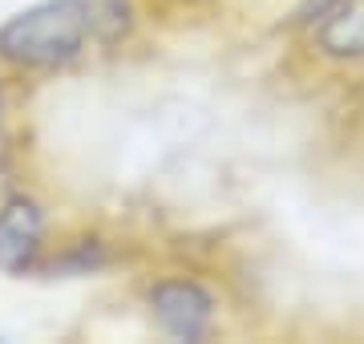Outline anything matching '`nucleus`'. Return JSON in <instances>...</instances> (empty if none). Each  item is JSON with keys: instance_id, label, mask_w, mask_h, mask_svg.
<instances>
[{"instance_id": "obj_1", "label": "nucleus", "mask_w": 364, "mask_h": 344, "mask_svg": "<svg viewBox=\"0 0 364 344\" xmlns=\"http://www.w3.org/2000/svg\"><path fill=\"white\" fill-rule=\"evenodd\" d=\"M93 53L81 0H33L0 21V65L16 81L65 77Z\"/></svg>"}, {"instance_id": "obj_2", "label": "nucleus", "mask_w": 364, "mask_h": 344, "mask_svg": "<svg viewBox=\"0 0 364 344\" xmlns=\"http://www.w3.org/2000/svg\"><path fill=\"white\" fill-rule=\"evenodd\" d=\"M146 324L174 344H203L215 340L227 320V296L219 279L195 267H166L150 272L138 288Z\"/></svg>"}, {"instance_id": "obj_3", "label": "nucleus", "mask_w": 364, "mask_h": 344, "mask_svg": "<svg viewBox=\"0 0 364 344\" xmlns=\"http://www.w3.org/2000/svg\"><path fill=\"white\" fill-rule=\"evenodd\" d=\"M53 235H57L53 203L41 195L37 186L16 183L0 199V276L37 279Z\"/></svg>"}, {"instance_id": "obj_4", "label": "nucleus", "mask_w": 364, "mask_h": 344, "mask_svg": "<svg viewBox=\"0 0 364 344\" xmlns=\"http://www.w3.org/2000/svg\"><path fill=\"white\" fill-rule=\"evenodd\" d=\"M126 264V243H117L97 223L57 227L37 279H93Z\"/></svg>"}, {"instance_id": "obj_5", "label": "nucleus", "mask_w": 364, "mask_h": 344, "mask_svg": "<svg viewBox=\"0 0 364 344\" xmlns=\"http://www.w3.org/2000/svg\"><path fill=\"white\" fill-rule=\"evenodd\" d=\"M308 49L324 57L332 65H360L364 61V0H340L336 9L312 25L308 33Z\"/></svg>"}, {"instance_id": "obj_6", "label": "nucleus", "mask_w": 364, "mask_h": 344, "mask_svg": "<svg viewBox=\"0 0 364 344\" xmlns=\"http://www.w3.org/2000/svg\"><path fill=\"white\" fill-rule=\"evenodd\" d=\"M81 13L90 25L93 53H122L142 28L138 0H81Z\"/></svg>"}, {"instance_id": "obj_7", "label": "nucleus", "mask_w": 364, "mask_h": 344, "mask_svg": "<svg viewBox=\"0 0 364 344\" xmlns=\"http://www.w3.org/2000/svg\"><path fill=\"white\" fill-rule=\"evenodd\" d=\"M28 150V126H25V81H16L0 65V158L21 162Z\"/></svg>"}, {"instance_id": "obj_8", "label": "nucleus", "mask_w": 364, "mask_h": 344, "mask_svg": "<svg viewBox=\"0 0 364 344\" xmlns=\"http://www.w3.org/2000/svg\"><path fill=\"white\" fill-rule=\"evenodd\" d=\"M215 4L219 0H138V9H142V21L150 25H191V21H207L215 13Z\"/></svg>"}, {"instance_id": "obj_9", "label": "nucleus", "mask_w": 364, "mask_h": 344, "mask_svg": "<svg viewBox=\"0 0 364 344\" xmlns=\"http://www.w3.org/2000/svg\"><path fill=\"white\" fill-rule=\"evenodd\" d=\"M336 4H340V0H296V4L284 13L279 28H284V33H296V37H304V33H308L312 25H320V21H324V16L336 9Z\"/></svg>"}, {"instance_id": "obj_10", "label": "nucleus", "mask_w": 364, "mask_h": 344, "mask_svg": "<svg viewBox=\"0 0 364 344\" xmlns=\"http://www.w3.org/2000/svg\"><path fill=\"white\" fill-rule=\"evenodd\" d=\"M16 183H21V162L0 158V199H4V195H9Z\"/></svg>"}]
</instances>
